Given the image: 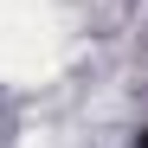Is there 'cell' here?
Masks as SVG:
<instances>
[{"mask_svg": "<svg viewBox=\"0 0 148 148\" xmlns=\"http://www.w3.org/2000/svg\"><path fill=\"white\" fill-rule=\"evenodd\" d=\"M135 148H148V129H142V135H135Z\"/></svg>", "mask_w": 148, "mask_h": 148, "instance_id": "1", "label": "cell"}]
</instances>
